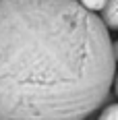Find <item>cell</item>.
<instances>
[{
	"label": "cell",
	"mask_w": 118,
	"mask_h": 120,
	"mask_svg": "<svg viewBox=\"0 0 118 120\" xmlns=\"http://www.w3.org/2000/svg\"><path fill=\"white\" fill-rule=\"evenodd\" d=\"M114 75L110 33L79 0H0V120H85Z\"/></svg>",
	"instance_id": "6da1fadb"
},
{
	"label": "cell",
	"mask_w": 118,
	"mask_h": 120,
	"mask_svg": "<svg viewBox=\"0 0 118 120\" xmlns=\"http://www.w3.org/2000/svg\"><path fill=\"white\" fill-rule=\"evenodd\" d=\"M102 23L106 25V29H118V0H106L104 8H102Z\"/></svg>",
	"instance_id": "7a4b0ae2"
},
{
	"label": "cell",
	"mask_w": 118,
	"mask_h": 120,
	"mask_svg": "<svg viewBox=\"0 0 118 120\" xmlns=\"http://www.w3.org/2000/svg\"><path fill=\"white\" fill-rule=\"evenodd\" d=\"M79 4H81L85 11L95 12V11H102V8H104L106 0H79Z\"/></svg>",
	"instance_id": "3957f363"
},
{
	"label": "cell",
	"mask_w": 118,
	"mask_h": 120,
	"mask_svg": "<svg viewBox=\"0 0 118 120\" xmlns=\"http://www.w3.org/2000/svg\"><path fill=\"white\" fill-rule=\"evenodd\" d=\"M97 120H118V104L108 106V108L102 112V116H99Z\"/></svg>",
	"instance_id": "277c9868"
},
{
	"label": "cell",
	"mask_w": 118,
	"mask_h": 120,
	"mask_svg": "<svg viewBox=\"0 0 118 120\" xmlns=\"http://www.w3.org/2000/svg\"><path fill=\"white\" fill-rule=\"evenodd\" d=\"M112 56H114V60L118 62V41H112Z\"/></svg>",
	"instance_id": "5b68a950"
},
{
	"label": "cell",
	"mask_w": 118,
	"mask_h": 120,
	"mask_svg": "<svg viewBox=\"0 0 118 120\" xmlns=\"http://www.w3.org/2000/svg\"><path fill=\"white\" fill-rule=\"evenodd\" d=\"M112 83H114V87H116V95H118V72L114 75V81H112Z\"/></svg>",
	"instance_id": "8992f818"
}]
</instances>
